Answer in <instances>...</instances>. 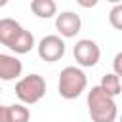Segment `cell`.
Returning <instances> with one entry per match:
<instances>
[{
  "mask_svg": "<svg viewBox=\"0 0 122 122\" xmlns=\"http://www.w3.org/2000/svg\"><path fill=\"white\" fill-rule=\"evenodd\" d=\"M0 44L11 51L23 55L34 48V36L30 30L21 27L15 19L2 17L0 19Z\"/></svg>",
  "mask_w": 122,
  "mask_h": 122,
  "instance_id": "1",
  "label": "cell"
},
{
  "mask_svg": "<svg viewBox=\"0 0 122 122\" xmlns=\"http://www.w3.org/2000/svg\"><path fill=\"white\" fill-rule=\"evenodd\" d=\"M88 112L93 122H114L118 116V107L114 97L105 93L99 86H92L88 92Z\"/></svg>",
  "mask_w": 122,
  "mask_h": 122,
  "instance_id": "2",
  "label": "cell"
},
{
  "mask_svg": "<svg viewBox=\"0 0 122 122\" xmlns=\"http://www.w3.org/2000/svg\"><path fill=\"white\" fill-rule=\"evenodd\" d=\"M88 88V76L80 67L69 65L59 72L57 92L63 99H76Z\"/></svg>",
  "mask_w": 122,
  "mask_h": 122,
  "instance_id": "3",
  "label": "cell"
},
{
  "mask_svg": "<svg viewBox=\"0 0 122 122\" xmlns=\"http://www.w3.org/2000/svg\"><path fill=\"white\" fill-rule=\"evenodd\" d=\"M15 95L23 105H34L46 95V80L44 76L32 72L23 76L15 84Z\"/></svg>",
  "mask_w": 122,
  "mask_h": 122,
  "instance_id": "4",
  "label": "cell"
},
{
  "mask_svg": "<svg viewBox=\"0 0 122 122\" xmlns=\"http://www.w3.org/2000/svg\"><path fill=\"white\" fill-rule=\"evenodd\" d=\"M36 51H38V57L46 63L59 61L65 55V40L57 34H48L38 42Z\"/></svg>",
  "mask_w": 122,
  "mask_h": 122,
  "instance_id": "5",
  "label": "cell"
},
{
  "mask_svg": "<svg viewBox=\"0 0 122 122\" xmlns=\"http://www.w3.org/2000/svg\"><path fill=\"white\" fill-rule=\"evenodd\" d=\"M72 53H74V59L80 67H95L101 57V50H99L97 42H93L90 38L78 40L72 48Z\"/></svg>",
  "mask_w": 122,
  "mask_h": 122,
  "instance_id": "6",
  "label": "cell"
},
{
  "mask_svg": "<svg viewBox=\"0 0 122 122\" xmlns=\"http://www.w3.org/2000/svg\"><path fill=\"white\" fill-rule=\"evenodd\" d=\"M80 27H82V19L74 11H61L55 17V29L59 30L57 36L72 38V36H76L80 32Z\"/></svg>",
  "mask_w": 122,
  "mask_h": 122,
  "instance_id": "7",
  "label": "cell"
},
{
  "mask_svg": "<svg viewBox=\"0 0 122 122\" xmlns=\"http://www.w3.org/2000/svg\"><path fill=\"white\" fill-rule=\"evenodd\" d=\"M23 72V63L10 53H0V80L10 82L15 80L17 76H21Z\"/></svg>",
  "mask_w": 122,
  "mask_h": 122,
  "instance_id": "8",
  "label": "cell"
},
{
  "mask_svg": "<svg viewBox=\"0 0 122 122\" xmlns=\"http://www.w3.org/2000/svg\"><path fill=\"white\" fill-rule=\"evenodd\" d=\"M30 10L36 17L40 19H50L57 13V4L53 0H32L30 2Z\"/></svg>",
  "mask_w": 122,
  "mask_h": 122,
  "instance_id": "9",
  "label": "cell"
},
{
  "mask_svg": "<svg viewBox=\"0 0 122 122\" xmlns=\"http://www.w3.org/2000/svg\"><path fill=\"white\" fill-rule=\"evenodd\" d=\"M99 88H101L105 93H109L111 97H116V95L120 93V76H116L114 72H107V74H103Z\"/></svg>",
  "mask_w": 122,
  "mask_h": 122,
  "instance_id": "10",
  "label": "cell"
},
{
  "mask_svg": "<svg viewBox=\"0 0 122 122\" xmlns=\"http://www.w3.org/2000/svg\"><path fill=\"white\" fill-rule=\"evenodd\" d=\"M8 116H10V122H29L30 111L23 103H13L8 107Z\"/></svg>",
  "mask_w": 122,
  "mask_h": 122,
  "instance_id": "11",
  "label": "cell"
},
{
  "mask_svg": "<svg viewBox=\"0 0 122 122\" xmlns=\"http://www.w3.org/2000/svg\"><path fill=\"white\" fill-rule=\"evenodd\" d=\"M109 23H111L112 29H116V30L122 29V4H116V6L109 11Z\"/></svg>",
  "mask_w": 122,
  "mask_h": 122,
  "instance_id": "12",
  "label": "cell"
},
{
  "mask_svg": "<svg viewBox=\"0 0 122 122\" xmlns=\"http://www.w3.org/2000/svg\"><path fill=\"white\" fill-rule=\"evenodd\" d=\"M122 51H118L116 55H114V61H112V67H114V74L116 76H120L122 74Z\"/></svg>",
  "mask_w": 122,
  "mask_h": 122,
  "instance_id": "13",
  "label": "cell"
},
{
  "mask_svg": "<svg viewBox=\"0 0 122 122\" xmlns=\"http://www.w3.org/2000/svg\"><path fill=\"white\" fill-rule=\"evenodd\" d=\"M0 122H10V116H8V107L0 105Z\"/></svg>",
  "mask_w": 122,
  "mask_h": 122,
  "instance_id": "14",
  "label": "cell"
},
{
  "mask_svg": "<svg viewBox=\"0 0 122 122\" xmlns=\"http://www.w3.org/2000/svg\"><path fill=\"white\" fill-rule=\"evenodd\" d=\"M0 6H6V0H0Z\"/></svg>",
  "mask_w": 122,
  "mask_h": 122,
  "instance_id": "15",
  "label": "cell"
},
{
  "mask_svg": "<svg viewBox=\"0 0 122 122\" xmlns=\"http://www.w3.org/2000/svg\"><path fill=\"white\" fill-rule=\"evenodd\" d=\"M0 92H2V90H0Z\"/></svg>",
  "mask_w": 122,
  "mask_h": 122,
  "instance_id": "16",
  "label": "cell"
}]
</instances>
